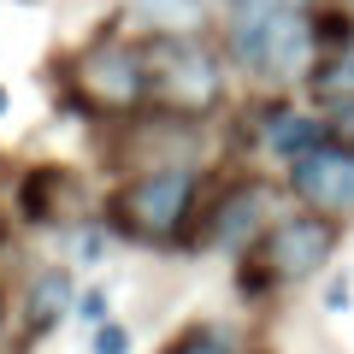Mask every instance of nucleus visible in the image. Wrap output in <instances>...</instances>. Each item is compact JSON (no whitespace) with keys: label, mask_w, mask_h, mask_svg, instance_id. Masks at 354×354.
<instances>
[{"label":"nucleus","mask_w":354,"mask_h":354,"mask_svg":"<svg viewBox=\"0 0 354 354\" xmlns=\"http://www.w3.org/2000/svg\"><path fill=\"white\" fill-rule=\"evenodd\" d=\"M201 189H207L201 165L130 171V177H118V189L106 195L101 225L113 230V236H124V242H142V248H189Z\"/></svg>","instance_id":"f257e3e1"},{"label":"nucleus","mask_w":354,"mask_h":354,"mask_svg":"<svg viewBox=\"0 0 354 354\" xmlns=\"http://www.w3.org/2000/svg\"><path fill=\"white\" fill-rule=\"evenodd\" d=\"M59 106L71 118H136L148 113V71H142V41L101 30L77 53L59 59Z\"/></svg>","instance_id":"f03ea898"},{"label":"nucleus","mask_w":354,"mask_h":354,"mask_svg":"<svg viewBox=\"0 0 354 354\" xmlns=\"http://www.w3.org/2000/svg\"><path fill=\"white\" fill-rule=\"evenodd\" d=\"M148 71V106L165 118H207L230 95V59L207 36H136Z\"/></svg>","instance_id":"7ed1b4c3"},{"label":"nucleus","mask_w":354,"mask_h":354,"mask_svg":"<svg viewBox=\"0 0 354 354\" xmlns=\"http://www.w3.org/2000/svg\"><path fill=\"white\" fill-rule=\"evenodd\" d=\"M272 218H278V189L254 171H236L225 183H213V189H201L189 254H242L260 242V230Z\"/></svg>","instance_id":"20e7f679"},{"label":"nucleus","mask_w":354,"mask_h":354,"mask_svg":"<svg viewBox=\"0 0 354 354\" xmlns=\"http://www.w3.org/2000/svg\"><path fill=\"white\" fill-rule=\"evenodd\" d=\"M342 230L348 225H337V218H325V213H307V207H290V213H278L272 225L260 230V242H254V254H260L266 266H272V278L290 290V283H307V278H319L330 260H337V248H342Z\"/></svg>","instance_id":"39448f33"},{"label":"nucleus","mask_w":354,"mask_h":354,"mask_svg":"<svg viewBox=\"0 0 354 354\" xmlns=\"http://www.w3.org/2000/svg\"><path fill=\"white\" fill-rule=\"evenodd\" d=\"M283 195L307 213H325L337 225L354 218V142H319L313 153L283 165Z\"/></svg>","instance_id":"423d86ee"},{"label":"nucleus","mask_w":354,"mask_h":354,"mask_svg":"<svg viewBox=\"0 0 354 354\" xmlns=\"http://www.w3.org/2000/svg\"><path fill=\"white\" fill-rule=\"evenodd\" d=\"M71 213V171L59 160H36L12 177V218L24 230H48Z\"/></svg>","instance_id":"0eeeda50"},{"label":"nucleus","mask_w":354,"mask_h":354,"mask_svg":"<svg viewBox=\"0 0 354 354\" xmlns=\"http://www.w3.org/2000/svg\"><path fill=\"white\" fill-rule=\"evenodd\" d=\"M71 301H77L71 266H41L36 283H30V295H24V313H18V342H24V348H36V342L48 337L65 313H71Z\"/></svg>","instance_id":"6e6552de"},{"label":"nucleus","mask_w":354,"mask_h":354,"mask_svg":"<svg viewBox=\"0 0 354 354\" xmlns=\"http://www.w3.org/2000/svg\"><path fill=\"white\" fill-rule=\"evenodd\" d=\"M124 18L136 24V36H201L207 0H130Z\"/></svg>","instance_id":"1a4fd4ad"},{"label":"nucleus","mask_w":354,"mask_h":354,"mask_svg":"<svg viewBox=\"0 0 354 354\" xmlns=\"http://www.w3.org/2000/svg\"><path fill=\"white\" fill-rule=\"evenodd\" d=\"M307 95H313V106H325V101H342V95H354V36L342 41L337 53H325V59L307 71Z\"/></svg>","instance_id":"9d476101"},{"label":"nucleus","mask_w":354,"mask_h":354,"mask_svg":"<svg viewBox=\"0 0 354 354\" xmlns=\"http://www.w3.org/2000/svg\"><path fill=\"white\" fill-rule=\"evenodd\" d=\"M160 354H248V342L236 337L230 325H213V319H195V325H183L171 342H165ZM266 354V348H254Z\"/></svg>","instance_id":"9b49d317"},{"label":"nucleus","mask_w":354,"mask_h":354,"mask_svg":"<svg viewBox=\"0 0 354 354\" xmlns=\"http://www.w3.org/2000/svg\"><path fill=\"white\" fill-rule=\"evenodd\" d=\"M278 290H283V283L272 278V266H266L254 248H242V254H236V295H242L248 307H266Z\"/></svg>","instance_id":"f8f14e48"},{"label":"nucleus","mask_w":354,"mask_h":354,"mask_svg":"<svg viewBox=\"0 0 354 354\" xmlns=\"http://www.w3.org/2000/svg\"><path fill=\"white\" fill-rule=\"evenodd\" d=\"M71 313L83 319L88 330H95V325H106V319H113V290H106V283H88V290H77Z\"/></svg>","instance_id":"ddd939ff"},{"label":"nucleus","mask_w":354,"mask_h":354,"mask_svg":"<svg viewBox=\"0 0 354 354\" xmlns=\"http://www.w3.org/2000/svg\"><path fill=\"white\" fill-rule=\"evenodd\" d=\"M88 354H136V337H130L124 319H106V325H95V337H88Z\"/></svg>","instance_id":"4468645a"},{"label":"nucleus","mask_w":354,"mask_h":354,"mask_svg":"<svg viewBox=\"0 0 354 354\" xmlns=\"http://www.w3.org/2000/svg\"><path fill=\"white\" fill-rule=\"evenodd\" d=\"M319 113H325V130H330L337 142H354V95H342V101H325Z\"/></svg>","instance_id":"2eb2a0df"},{"label":"nucleus","mask_w":354,"mask_h":354,"mask_svg":"<svg viewBox=\"0 0 354 354\" xmlns=\"http://www.w3.org/2000/svg\"><path fill=\"white\" fill-rule=\"evenodd\" d=\"M325 307H330V313H348V278H330L325 283Z\"/></svg>","instance_id":"dca6fc26"},{"label":"nucleus","mask_w":354,"mask_h":354,"mask_svg":"<svg viewBox=\"0 0 354 354\" xmlns=\"http://www.w3.org/2000/svg\"><path fill=\"white\" fill-rule=\"evenodd\" d=\"M6 113H12V88L0 83V118H6Z\"/></svg>","instance_id":"f3484780"},{"label":"nucleus","mask_w":354,"mask_h":354,"mask_svg":"<svg viewBox=\"0 0 354 354\" xmlns=\"http://www.w3.org/2000/svg\"><path fill=\"white\" fill-rule=\"evenodd\" d=\"M6 242H12V218L0 213V248H6Z\"/></svg>","instance_id":"a211bd4d"},{"label":"nucleus","mask_w":354,"mask_h":354,"mask_svg":"<svg viewBox=\"0 0 354 354\" xmlns=\"http://www.w3.org/2000/svg\"><path fill=\"white\" fill-rule=\"evenodd\" d=\"M0 325H6V278H0Z\"/></svg>","instance_id":"6ab92c4d"},{"label":"nucleus","mask_w":354,"mask_h":354,"mask_svg":"<svg viewBox=\"0 0 354 354\" xmlns=\"http://www.w3.org/2000/svg\"><path fill=\"white\" fill-rule=\"evenodd\" d=\"M348 12H354V0H348Z\"/></svg>","instance_id":"aec40b11"}]
</instances>
